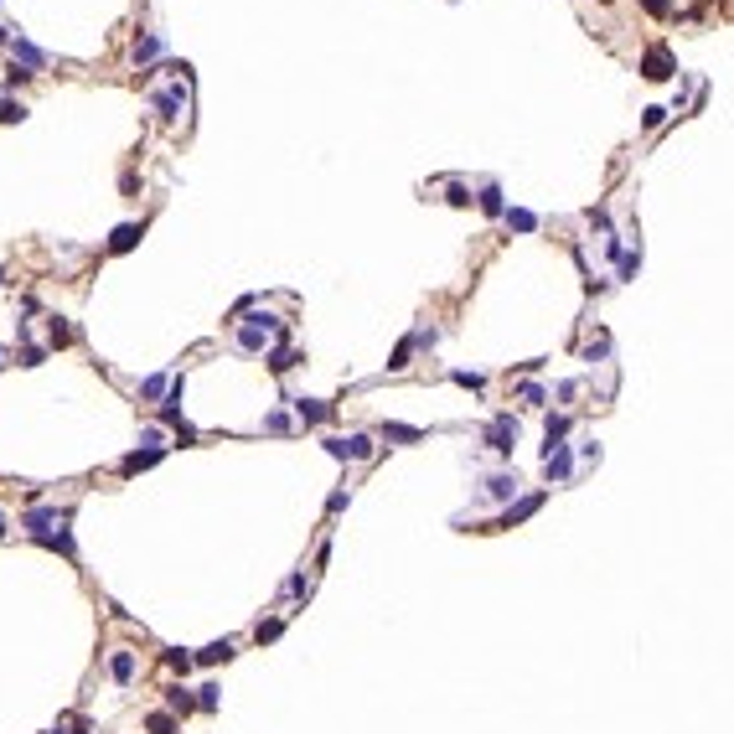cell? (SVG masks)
<instances>
[{
  "label": "cell",
  "mask_w": 734,
  "mask_h": 734,
  "mask_svg": "<svg viewBox=\"0 0 734 734\" xmlns=\"http://www.w3.org/2000/svg\"><path fill=\"white\" fill-rule=\"evenodd\" d=\"M269 367H274V373H290L295 357H290V352H269Z\"/></svg>",
  "instance_id": "cell-31"
},
{
  "label": "cell",
  "mask_w": 734,
  "mask_h": 734,
  "mask_svg": "<svg viewBox=\"0 0 734 734\" xmlns=\"http://www.w3.org/2000/svg\"><path fill=\"white\" fill-rule=\"evenodd\" d=\"M145 729H150V734H181L176 714H166V708H156V714H145Z\"/></svg>",
  "instance_id": "cell-14"
},
{
  "label": "cell",
  "mask_w": 734,
  "mask_h": 734,
  "mask_svg": "<svg viewBox=\"0 0 734 734\" xmlns=\"http://www.w3.org/2000/svg\"><path fill=\"white\" fill-rule=\"evenodd\" d=\"M274 331H279L274 316H253L248 326H238V347H243V352H264L269 341H274Z\"/></svg>",
  "instance_id": "cell-1"
},
{
  "label": "cell",
  "mask_w": 734,
  "mask_h": 734,
  "mask_svg": "<svg viewBox=\"0 0 734 734\" xmlns=\"http://www.w3.org/2000/svg\"><path fill=\"white\" fill-rule=\"evenodd\" d=\"M181 104H186V94H181V89H166V94H156V109H161L166 119H176V114H181Z\"/></svg>",
  "instance_id": "cell-16"
},
{
  "label": "cell",
  "mask_w": 734,
  "mask_h": 734,
  "mask_svg": "<svg viewBox=\"0 0 734 734\" xmlns=\"http://www.w3.org/2000/svg\"><path fill=\"white\" fill-rule=\"evenodd\" d=\"M326 450L336 461H373V435H347V440H326Z\"/></svg>",
  "instance_id": "cell-2"
},
{
  "label": "cell",
  "mask_w": 734,
  "mask_h": 734,
  "mask_svg": "<svg viewBox=\"0 0 734 734\" xmlns=\"http://www.w3.org/2000/svg\"><path fill=\"white\" fill-rule=\"evenodd\" d=\"M564 435H569V414H548V450L564 445Z\"/></svg>",
  "instance_id": "cell-22"
},
{
  "label": "cell",
  "mask_w": 734,
  "mask_h": 734,
  "mask_svg": "<svg viewBox=\"0 0 734 734\" xmlns=\"http://www.w3.org/2000/svg\"><path fill=\"white\" fill-rule=\"evenodd\" d=\"M109 678H114L119 688H124L129 678H135V652H124V646H119V652L109 657Z\"/></svg>",
  "instance_id": "cell-10"
},
{
  "label": "cell",
  "mask_w": 734,
  "mask_h": 734,
  "mask_svg": "<svg viewBox=\"0 0 734 734\" xmlns=\"http://www.w3.org/2000/svg\"><path fill=\"white\" fill-rule=\"evenodd\" d=\"M181 388H186V378H171L166 403H161V419H171V424H176V414H181Z\"/></svg>",
  "instance_id": "cell-12"
},
{
  "label": "cell",
  "mask_w": 734,
  "mask_h": 734,
  "mask_svg": "<svg viewBox=\"0 0 734 734\" xmlns=\"http://www.w3.org/2000/svg\"><path fill=\"white\" fill-rule=\"evenodd\" d=\"M408 357H414V336H403V341H398V352H393V362H388V367H393V373H403Z\"/></svg>",
  "instance_id": "cell-25"
},
{
  "label": "cell",
  "mask_w": 734,
  "mask_h": 734,
  "mask_svg": "<svg viewBox=\"0 0 734 734\" xmlns=\"http://www.w3.org/2000/svg\"><path fill=\"white\" fill-rule=\"evenodd\" d=\"M383 440H398V445H414V440H424V429H414V424H383Z\"/></svg>",
  "instance_id": "cell-17"
},
{
  "label": "cell",
  "mask_w": 734,
  "mask_h": 734,
  "mask_svg": "<svg viewBox=\"0 0 734 734\" xmlns=\"http://www.w3.org/2000/svg\"><path fill=\"white\" fill-rule=\"evenodd\" d=\"M486 445L496 450V456H512V445H517V419H512V414H496L491 429H486Z\"/></svg>",
  "instance_id": "cell-4"
},
{
  "label": "cell",
  "mask_w": 734,
  "mask_h": 734,
  "mask_svg": "<svg viewBox=\"0 0 734 734\" xmlns=\"http://www.w3.org/2000/svg\"><path fill=\"white\" fill-rule=\"evenodd\" d=\"M191 708H197V698H191V688L171 683V688H166V714H191Z\"/></svg>",
  "instance_id": "cell-9"
},
{
  "label": "cell",
  "mask_w": 734,
  "mask_h": 734,
  "mask_svg": "<svg viewBox=\"0 0 734 734\" xmlns=\"http://www.w3.org/2000/svg\"><path fill=\"white\" fill-rule=\"evenodd\" d=\"M52 523H62V517H57V507H36V512H26V533H31V538H41V533H47Z\"/></svg>",
  "instance_id": "cell-11"
},
{
  "label": "cell",
  "mask_w": 734,
  "mask_h": 734,
  "mask_svg": "<svg viewBox=\"0 0 734 734\" xmlns=\"http://www.w3.org/2000/svg\"><path fill=\"white\" fill-rule=\"evenodd\" d=\"M450 383H461V388H471V393H481V373H450Z\"/></svg>",
  "instance_id": "cell-28"
},
{
  "label": "cell",
  "mask_w": 734,
  "mask_h": 734,
  "mask_svg": "<svg viewBox=\"0 0 734 734\" xmlns=\"http://www.w3.org/2000/svg\"><path fill=\"white\" fill-rule=\"evenodd\" d=\"M667 6H673V0H646V11H657V16H662Z\"/></svg>",
  "instance_id": "cell-34"
},
{
  "label": "cell",
  "mask_w": 734,
  "mask_h": 734,
  "mask_svg": "<svg viewBox=\"0 0 734 734\" xmlns=\"http://www.w3.org/2000/svg\"><path fill=\"white\" fill-rule=\"evenodd\" d=\"M135 243H140V228H135V223H124V228H114V238H109V248H114V253H124V248H135Z\"/></svg>",
  "instance_id": "cell-19"
},
{
  "label": "cell",
  "mask_w": 734,
  "mask_h": 734,
  "mask_svg": "<svg viewBox=\"0 0 734 734\" xmlns=\"http://www.w3.org/2000/svg\"><path fill=\"white\" fill-rule=\"evenodd\" d=\"M264 429H274V435H285V429H290V419H285V414H269V419H264Z\"/></svg>",
  "instance_id": "cell-33"
},
{
  "label": "cell",
  "mask_w": 734,
  "mask_h": 734,
  "mask_svg": "<svg viewBox=\"0 0 734 734\" xmlns=\"http://www.w3.org/2000/svg\"><path fill=\"white\" fill-rule=\"evenodd\" d=\"M150 57H161V36H145V41H135V62H150Z\"/></svg>",
  "instance_id": "cell-26"
},
{
  "label": "cell",
  "mask_w": 734,
  "mask_h": 734,
  "mask_svg": "<svg viewBox=\"0 0 734 734\" xmlns=\"http://www.w3.org/2000/svg\"><path fill=\"white\" fill-rule=\"evenodd\" d=\"M166 667H171V673H191V667H197V662H191V652H181V646H171V652H166Z\"/></svg>",
  "instance_id": "cell-21"
},
{
  "label": "cell",
  "mask_w": 734,
  "mask_h": 734,
  "mask_svg": "<svg viewBox=\"0 0 734 734\" xmlns=\"http://www.w3.org/2000/svg\"><path fill=\"white\" fill-rule=\"evenodd\" d=\"M0 367H6V347H0Z\"/></svg>",
  "instance_id": "cell-36"
},
{
  "label": "cell",
  "mask_w": 734,
  "mask_h": 734,
  "mask_svg": "<svg viewBox=\"0 0 734 734\" xmlns=\"http://www.w3.org/2000/svg\"><path fill=\"white\" fill-rule=\"evenodd\" d=\"M543 502H548V491H528L523 502H507V512L496 517V528H517V523H528V517L543 507Z\"/></svg>",
  "instance_id": "cell-3"
},
{
  "label": "cell",
  "mask_w": 734,
  "mask_h": 734,
  "mask_svg": "<svg viewBox=\"0 0 734 734\" xmlns=\"http://www.w3.org/2000/svg\"><path fill=\"white\" fill-rule=\"evenodd\" d=\"M517 398H523L528 408H538V403H543V388H538V383H523V393H517Z\"/></svg>",
  "instance_id": "cell-30"
},
{
  "label": "cell",
  "mask_w": 734,
  "mask_h": 734,
  "mask_svg": "<svg viewBox=\"0 0 734 734\" xmlns=\"http://www.w3.org/2000/svg\"><path fill=\"white\" fill-rule=\"evenodd\" d=\"M197 708H207V714L218 708V683H202V688H197Z\"/></svg>",
  "instance_id": "cell-27"
},
{
  "label": "cell",
  "mask_w": 734,
  "mask_h": 734,
  "mask_svg": "<svg viewBox=\"0 0 734 734\" xmlns=\"http://www.w3.org/2000/svg\"><path fill=\"white\" fill-rule=\"evenodd\" d=\"M0 538H6V512H0Z\"/></svg>",
  "instance_id": "cell-35"
},
{
  "label": "cell",
  "mask_w": 734,
  "mask_h": 734,
  "mask_svg": "<svg viewBox=\"0 0 734 734\" xmlns=\"http://www.w3.org/2000/svg\"><path fill=\"white\" fill-rule=\"evenodd\" d=\"M11 52H16L21 62H26V68H47V52H36L26 36H16V41H11Z\"/></svg>",
  "instance_id": "cell-15"
},
{
  "label": "cell",
  "mask_w": 734,
  "mask_h": 734,
  "mask_svg": "<svg viewBox=\"0 0 734 734\" xmlns=\"http://www.w3.org/2000/svg\"><path fill=\"white\" fill-rule=\"evenodd\" d=\"M517 486H523V481H517V471H496V476L486 481V496H491V502H512Z\"/></svg>",
  "instance_id": "cell-7"
},
{
  "label": "cell",
  "mask_w": 734,
  "mask_h": 734,
  "mask_svg": "<svg viewBox=\"0 0 734 734\" xmlns=\"http://www.w3.org/2000/svg\"><path fill=\"white\" fill-rule=\"evenodd\" d=\"M543 471H548V481H569V471H574V450H569V445H553V450H548V461H543Z\"/></svg>",
  "instance_id": "cell-6"
},
{
  "label": "cell",
  "mask_w": 734,
  "mask_h": 734,
  "mask_svg": "<svg viewBox=\"0 0 734 734\" xmlns=\"http://www.w3.org/2000/svg\"><path fill=\"white\" fill-rule=\"evenodd\" d=\"M68 341H73V331L62 326V321H52V347H68Z\"/></svg>",
  "instance_id": "cell-32"
},
{
  "label": "cell",
  "mask_w": 734,
  "mask_h": 734,
  "mask_svg": "<svg viewBox=\"0 0 734 734\" xmlns=\"http://www.w3.org/2000/svg\"><path fill=\"white\" fill-rule=\"evenodd\" d=\"M233 657V641H212V646H202L191 662H202V667H218V662H228Z\"/></svg>",
  "instance_id": "cell-13"
},
{
  "label": "cell",
  "mask_w": 734,
  "mask_h": 734,
  "mask_svg": "<svg viewBox=\"0 0 734 734\" xmlns=\"http://www.w3.org/2000/svg\"><path fill=\"white\" fill-rule=\"evenodd\" d=\"M646 78H673V57H667L662 47L646 52Z\"/></svg>",
  "instance_id": "cell-18"
},
{
  "label": "cell",
  "mask_w": 734,
  "mask_h": 734,
  "mask_svg": "<svg viewBox=\"0 0 734 734\" xmlns=\"http://www.w3.org/2000/svg\"><path fill=\"white\" fill-rule=\"evenodd\" d=\"M295 414H300V424H326L336 408H331V403H321V398H295Z\"/></svg>",
  "instance_id": "cell-8"
},
{
  "label": "cell",
  "mask_w": 734,
  "mask_h": 734,
  "mask_svg": "<svg viewBox=\"0 0 734 734\" xmlns=\"http://www.w3.org/2000/svg\"><path fill=\"white\" fill-rule=\"evenodd\" d=\"M166 388H171V378L156 373V378H145V383H140V398H166Z\"/></svg>",
  "instance_id": "cell-23"
},
{
  "label": "cell",
  "mask_w": 734,
  "mask_h": 734,
  "mask_svg": "<svg viewBox=\"0 0 734 734\" xmlns=\"http://www.w3.org/2000/svg\"><path fill=\"white\" fill-rule=\"evenodd\" d=\"M481 212H486V218L507 212V207H502V191H496V186H481Z\"/></svg>",
  "instance_id": "cell-24"
},
{
  "label": "cell",
  "mask_w": 734,
  "mask_h": 734,
  "mask_svg": "<svg viewBox=\"0 0 734 734\" xmlns=\"http://www.w3.org/2000/svg\"><path fill=\"white\" fill-rule=\"evenodd\" d=\"M279 631H285V620H264L253 636H258V641H279Z\"/></svg>",
  "instance_id": "cell-29"
},
{
  "label": "cell",
  "mask_w": 734,
  "mask_h": 734,
  "mask_svg": "<svg viewBox=\"0 0 734 734\" xmlns=\"http://www.w3.org/2000/svg\"><path fill=\"white\" fill-rule=\"evenodd\" d=\"M507 228H517V233H533V228H538V212H528V207H512V212H507Z\"/></svg>",
  "instance_id": "cell-20"
},
{
  "label": "cell",
  "mask_w": 734,
  "mask_h": 734,
  "mask_svg": "<svg viewBox=\"0 0 734 734\" xmlns=\"http://www.w3.org/2000/svg\"><path fill=\"white\" fill-rule=\"evenodd\" d=\"M166 450L161 445H150V450H129V456L119 461V476H135V471H150V466H161Z\"/></svg>",
  "instance_id": "cell-5"
}]
</instances>
